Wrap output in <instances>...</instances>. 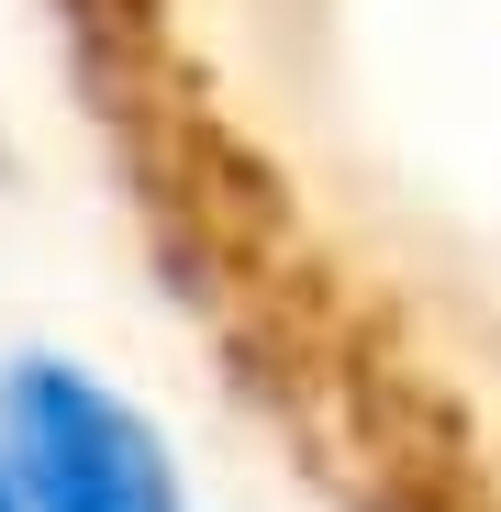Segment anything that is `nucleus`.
<instances>
[{
  "instance_id": "f257e3e1",
  "label": "nucleus",
  "mask_w": 501,
  "mask_h": 512,
  "mask_svg": "<svg viewBox=\"0 0 501 512\" xmlns=\"http://www.w3.org/2000/svg\"><path fill=\"white\" fill-rule=\"evenodd\" d=\"M0 468L23 512H190L179 446L156 435V412L56 346L0 368Z\"/></svg>"
},
{
  "instance_id": "f03ea898",
  "label": "nucleus",
  "mask_w": 501,
  "mask_h": 512,
  "mask_svg": "<svg viewBox=\"0 0 501 512\" xmlns=\"http://www.w3.org/2000/svg\"><path fill=\"white\" fill-rule=\"evenodd\" d=\"M0 512H23V501H12V468H0Z\"/></svg>"
}]
</instances>
